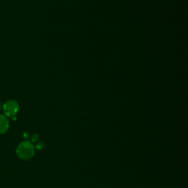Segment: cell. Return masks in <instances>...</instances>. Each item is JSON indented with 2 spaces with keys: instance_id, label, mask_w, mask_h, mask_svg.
<instances>
[{
  "instance_id": "obj_1",
  "label": "cell",
  "mask_w": 188,
  "mask_h": 188,
  "mask_svg": "<svg viewBox=\"0 0 188 188\" xmlns=\"http://www.w3.org/2000/svg\"><path fill=\"white\" fill-rule=\"evenodd\" d=\"M16 154L20 159L28 160L35 155V147L29 141H24L17 147Z\"/></svg>"
},
{
  "instance_id": "obj_2",
  "label": "cell",
  "mask_w": 188,
  "mask_h": 188,
  "mask_svg": "<svg viewBox=\"0 0 188 188\" xmlns=\"http://www.w3.org/2000/svg\"><path fill=\"white\" fill-rule=\"evenodd\" d=\"M19 106L15 101L11 100V101H7L3 105V110L5 115L7 117L14 118L16 114L18 113Z\"/></svg>"
},
{
  "instance_id": "obj_3",
  "label": "cell",
  "mask_w": 188,
  "mask_h": 188,
  "mask_svg": "<svg viewBox=\"0 0 188 188\" xmlns=\"http://www.w3.org/2000/svg\"><path fill=\"white\" fill-rule=\"evenodd\" d=\"M9 128V121L3 115H0V135L5 133Z\"/></svg>"
},
{
  "instance_id": "obj_4",
  "label": "cell",
  "mask_w": 188,
  "mask_h": 188,
  "mask_svg": "<svg viewBox=\"0 0 188 188\" xmlns=\"http://www.w3.org/2000/svg\"><path fill=\"white\" fill-rule=\"evenodd\" d=\"M38 135H34L33 136H32V140L33 141V142H35V141H37V140H38Z\"/></svg>"
},
{
  "instance_id": "obj_5",
  "label": "cell",
  "mask_w": 188,
  "mask_h": 188,
  "mask_svg": "<svg viewBox=\"0 0 188 188\" xmlns=\"http://www.w3.org/2000/svg\"><path fill=\"white\" fill-rule=\"evenodd\" d=\"M1 109H2V104L0 102V110H1Z\"/></svg>"
}]
</instances>
